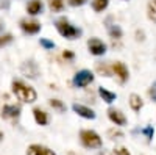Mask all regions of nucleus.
I'll use <instances>...</instances> for the list:
<instances>
[{
    "instance_id": "nucleus-1",
    "label": "nucleus",
    "mask_w": 156,
    "mask_h": 155,
    "mask_svg": "<svg viewBox=\"0 0 156 155\" xmlns=\"http://www.w3.org/2000/svg\"><path fill=\"white\" fill-rule=\"evenodd\" d=\"M11 91L16 96V99H19L22 103H33L37 99L36 89L20 79H14L11 82Z\"/></svg>"
},
{
    "instance_id": "nucleus-2",
    "label": "nucleus",
    "mask_w": 156,
    "mask_h": 155,
    "mask_svg": "<svg viewBox=\"0 0 156 155\" xmlns=\"http://www.w3.org/2000/svg\"><path fill=\"white\" fill-rule=\"evenodd\" d=\"M55 28L64 39H67V41H75L83 35V30L80 27H76L75 24H72L66 16H61L55 20Z\"/></svg>"
},
{
    "instance_id": "nucleus-3",
    "label": "nucleus",
    "mask_w": 156,
    "mask_h": 155,
    "mask_svg": "<svg viewBox=\"0 0 156 155\" xmlns=\"http://www.w3.org/2000/svg\"><path fill=\"white\" fill-rule=\"evenodd\" d=\"M80 141L81 144L86 149H101L103 147V139L101 136L95 132V130H90V128H84V130L80 132Z\"/></svg>"
},
{
    "instance_id": "nucleus-4",
    "label": "nucleus",
    "mask_w": 156,
    "mask_h": 155,
    "mask_svg": "<svg viewBox=\"0 0 156 155\" xmlns=\"http://www.w3.org/2000/svg\"><path fill=\"white\" fill-rule=\"evenodd\" d=\"M95 80V74L90 69H80L78 72L73 74L72 77V85L75 88H86L89 85H92Z\"/></svg>"
},
{
    "instance_id": "nucleus-5",
    "label": "nucleus",
    "mask_w": 156,
    "mask_h": 155,
    "mask_svg": "<svg viewBox=\"0 0 156 155\" xmlns=\"http://www.w3.org/2000/svg\"><path fill=\"white\" fill-rule=\"evenodd\" d=\"M86 46H87L89 54L92 55V57H103L108 52V44L105 41H101L100 38H97V36L89 38Z\"/></svg>"
},
{
    "instance_id": "nucleus-6",
    "label": "nucleus",
    "mask_w": 156,
    "mask_h": 155,
    "mask_svg": "<svg viewBox=\"0 0 156 155\" xmlns=\"http://www.w3.org/2000/svg\"><path fill=\"white\" fill-rule=\"evenodd\" d=\"M19 27L22 30V33L28 35V36H33V35H37L41 33L42 30V24L39 22L37 19H28V17H23L19 20Z\"/></svg>"
},
{
    "instance_id": "nucleus-7",
    "label": "nucleus",
    "mask_w": 156,
    "mask_h": 155,
    "mask_svg": "<svg viewBox=\"0 0 156 155\" xmlns=\"http://www.w3.org/2000/svg\"><path fill=\"white\" fill-rule=\"evenodd\" d=\"M111 64H112V75L119 80V83L122 85L126 83L129 80V71L126 68V64L123 61H114Z\"/></svg>"
},
{
    "instance_id": "nucleus-8",
    "label": "nucleus",
    "mask_w": 156,
    "mask_h": 155,
    "mask_svg": "<svg viewBox=\"0 0 156 155\" xmlns=\"http://www.w3.org/2000/svg\"><path fill=\"white\" fill-rule=\"evenodd\" d=\"M106 113H108V119H109L115 127H123V125L128 124V119H126V116H125V113H123L122 110L114 108V107H109Z\"/></svg>"
},
{
    "instance_id": "nucleus-9",
    "label": "nucleus",
    "mask_w": 156,
    "mask_h": 155,
    "mask_svg": "<svg viewBox=\"0 0 156 155\" xmlns=\"http://www.w3.org/2000/svg\"><path fill=\"white\" fill-rule=\"evenodd\" d=\"M72 110H73V113H76L78 116H80V118L87 119V121H94L97 118L95 111L87 105H83V103H76V102L72 103Z\"/></svg>"
},
{
    "instance_id": "nucleus-10",
    "label": "nucleus",
    "mask_w": 156,
    "mask_h": 155,
    "mask_svg": "<svg viewBox=\"0 0 156 155\" xmlns=\"http://www.w3.org/2000/svg\"><path fill=\"white\" fill-rule=\"evenodd\" d=\"M20 107L16 103H6L2 108V118L3 119H9V121H17L20 118Z\"/></svg>"
},
{
    "instance_id": "nucleus-11",
    "label": "nucleus",
    "mask_w": 156,
    "mask_h": 155,
    "mask_svg": "<svg viewBox=\"0 0 156 155\" xmlns=\"http://www.w3.org/2000/svg\"><path fill=\"white\" fill-rule=\"evenodd\" d=\"M20 71L25 77H28V79L34 80L37 79V75H39V66L33 61V60H28V61H25L22 66H20Z\"/></svg>"
},
{
    "instance_id": "nucleus-12",
    "label": "nucleus",
    "mask_w": 156,
    "mask_h": 155,
    "mask_svg": "<svg viewBox=\"0 0 156 155\" xmlns=\"http://www.w3.org/2000/svg\"><path fill=\"white\" fill-rule=\"evenodd\" d=\"M44 2L42 0H30V2L27 3V13H28V16L31 17H36L39 14H42V11H44Z\"/></svg>"
},
{
    "instance_id": "nucleus-13",
    "label": "nucleus",
    "mask_w": 156,
    "mask_h": 155,
    "mask_svg": "<svg viewBox=\"0 0 156 155\" xmlns=\"http://www.w3.org/2000/svg\"><path fill=\"white\" fill-rule=\"evenodd\" d=\"M27 155H56L51 149L42 144H31L27 149Z\"/></svg>"
},
{
    "instance_id": "nucleus-14",
    "label": "nucleus",
    "mask_w": 156,
    "mask_h": 155,
    "mask_svg": "<svg viewBox=\"0 0 156 155\" xmlns=\"http://www.w3.org/2000/svg\"><path fill=\"white\" fill-rule=\"evenodd\" d=\"M95 72L101 77H106V79H109V77H114L112 75V64L111 63H105V61H97L95 63Z\"/></svg>"
},
{
    "instance_id": "nucleus-15",
    "label": "nucleus",
    "mask_w": 156,
    "mask_h": 155,
    "mask_svg": "<svg viewBox=\"0 0 156 155\" xmlns=\"http://www.w3.org/2000/svg\"><path fill=\"white\" fill-rule=\"evenodd\" d=\"M106 30H108V35H109V38L112 41H120L122 38H123V30H122V27L119 24H115V22H112V24H108L106 25Z\"/></svg>"
},
{
    "instance_id": "nucleus-16",
    "label": "nucleus",
    "mask_w": 156,
    "mask_h": 155,
    "mask_svg": "<svg viewBox=\"0 0 156 155\" xmlns=\"http://www.w3.org/2000/svg\"><path fill=\"white\" fill-rule=\"evenodd\" d=\"M33 118H34V122L37 125H47L48 124V113L45 110H42L41 107H34L33 108Z\"/></svg>"
},
{
    "instance_id": "nucleus-17",
    "label": "nucleus",
    "mask_w": 156,
    "mask_h": 155,
    "mask_svg": "<svg viewBox=\"0 0 156 155\" xmlns=\"http://www.w3.org/2000/svg\"><path fill=\"white\" fill-rule=\"evenodd\" d=\"M128 105L129 108H131L133 111H140L142 108H144V99H142L137 93H131L128 97Z\"/></svg>"
},
{
    "instance_id": "nucleus-18",
    "label": "nucleus",
    "mask_w": 156,
    "mask_h": 155,
    "mask_svg": "<svg viewBox=\"0 0 156 155\" xmlns=\"http://www.w3.org/2000/svg\"><path fill=\"white\" fill-rule=\"evenodd\" d=\"M97 93H98L100 99H101L103 102H105V103H108V105H111V103H114V102H115V99H117V94H115V93L109 91V89L103 88V86H98Z\"/></svg>"
},
{
    "instance_id": "nucleus-19",
    "label": "nucleus",
    "mask_w": 156,
    "mask_h": 155,
    "mask_svg": "<svg viewBox=\"0 0 156 155\" xmlns=\"http://www.w3.org/2000/svg\"><path fill=\"white\" fill-rule=\"evenodd\" d=\"M47 6L51 13H62L66 9V2L64 0H47Z\"/></svg>"
},
{
    "instance_id": "nucleus-20",
    "label": "nucleus",
    "mask_w": 156,
    "mask_h": 155,
    "mask_svg": "<svg viewBox=\"0 0 156 155\" xmlns=\"http://www.w3.org/2000/svg\"><path fill=\"white\" fill-rule=\"evenodd\" d=\"M109 6V0H90V8L95 13H105Z\"/></svg>"
},
{
    "instance_id": "nucleus-21",
    "label": "nucleus",
    "mask_w": 156,
    "mask_h": 155,
    "mask_svg": "<svg viewBox=\"0 0 156 155\" xmlns=\"http://www.w3.org/2000/svg\"><path fill=\"white\" fill-rule=\"evenodd\" d=\"M145 13H147V19L150 22L156 24V0H150V2L147 3Z\"/></svg>"
},
{
    "instance_id": "nucleus-22",
    "label": "nucleus",
    "mask_w": 156,
    "mask_h": 155,
    "mask_svg": "<svg viewBox=\"0 0 156 155\" xmlns=\"http://www.w3.org/2000/svg\"><path fill=\"white\" fill-rule=\"evenodd\" d=\"M48 105L58 113H66V110H67L66 103H64L62 100H59V99H48Z\"/></svg>"
},
{
    "instance_id": "nucleus-23",
    "label": "nucleus",
    "mask_w": 156,
    "mask_h": 155,
    "mask_svg": "<svg viewBox=\"0 0 156 155\" xmlns=\"http://www.w3.org/2000/svg\"><path fill=\"white\" fill-rule=\"evenodd\" d=\"M12 41H14V36H12L11 33H3V35H0V49L9 46Z\"/></svg>"
},
{
    "instance_id": "nucleus-24",
    "label": "nucleus",
    "mask_w": 156,
    "mask_h": 155,
    "mask_svg": "<svg viewBox=\"0 0 156 155\" xmlns=\"http://www.w3.org/2000/svg\"><path fill=\"white\" fill-rule=\"evenodd\" d=\"M39 44H41V47L44 50H53L56 47V44L51 39H48V38H41V39H39Z\"/></svg>"
},
{
    "instance_id": "nucleus-25",
    "label": "nucleus",
    "mask_w": 156,
    "mask_h": 155,
    "mask_svg": "<svg viewBox=\"0 0 156 155\" xmlns=\"http://www.w3.org/2000/svg\"><path fill=\"white\" fill-rule=\"evenodd\" d=\"M108 136L111 139H120V138H123V132L119 127H114V128H109L108 130Z\"/></svg>"
},
{
    "instance_id": "nucleus-26",
    "label": "nucleus",
    "mask_w": 156,
    "mask_h": 155,
    "mask_svg": "<svg viewBox=\"0 0 156 155\" xmlns=\"http://www.w3.org/2000/svg\"><path fill=\"white\" fill-rule=\"evenodd\" d=\"M142 135H144L148 141H151V138L154 136V128L151 127V125H147V127H144V128H142Z\"/></svg>"
},
{
    "instance_id": "nucleus-27",
    "label": "nucleus",
    "mask_w": 156,
    "mask_h": 155,
    "mask_svg": "<svg viewBox=\"0 0 156 155\" xmlns=\"http://www.w3.org/2000/svg\"><path fill=\"white\" fill-rule=\"evenodd\" d=\"M62 60L66 61V63H72L75 60V54L72 50H64L62 52Z\"/></svg>"
},
{
    "instance_id": "nucleus-28",
    "label": "nucleus",
    "mask_w": 156,
    "mask_h": 155,
    "mask_svg": "<svg viewBox=\"0 0 156 155\" xmlns=\"http://www.w3.org/2000/svg\"><path fill=\"white\" fill-rule=\"evenodd\" d=\"M67 2V5L69 6H73V8H78V6H83V5H86L89 0H66Z\"/></svg>"
},
{
    "instance_id": "nucleus-29",
    "label": "nucleus",
    "mask_w": 156,
    "mask_h": 155,
    "mask_svg": "<svg viewBox=\"0 0 156 155\" xmlns=\"http://www.w3.org/2000/svg\"><path fill=\"white\" fill-rule=\"evenodd\" d=\"M148 97L153 100V102H156V80L150 85V88H148Z\"/></svg>"
},
{
    "instance_id": "nucleus-30",
    "label": "nucleus",
    "mask_w": 156,
    "mask_h": 155,
    "mask_svg": "<svg viewBox=\"0 0 156 155\" xmlns=\"http://www.w3.org/2000/svg\"><path fill=\"white\" fill-rule=\"evenodd\" d=\"M112 153L114 155H131V152H129L126 147H115L112 150Z\"/></svg>"
},
{
    "instance_id": "nucleus-31",
    "label": "nucleus",
    "mask_w": 156,
    "mask_h": 155,
    "mask_svg": "<svg viewBox=\"0 0 156 155\" xmlns=\"http://www.w3.org/2000/svg\"><path fill=\"white\" fill-rule=\"evenodd\" d=\"M136 41H145V33L142 30H136Z\"/></svg>"
},
{
    "instance_id": "nucleus-32",
    "label": "nucleus",
    "mask_w": 156,
    "mask_h": 155,
    "mask_svg": "<svg viewBox=\"0 0 156 155\" xmlns=\"http://www.w3.org/2000/svg\"><path fill=\"white\" fill-rule=\"evenodd\" d=\"M2 138H3V133H2V132H0V139H2Z\"/></svg>"
},
{
    "instance_id": "nucleus-33",
    "label": "nucleus",
    "mask_w": 156,
    "mask_h": 155,
    "mask_svg": "<svg viewBox=\"0 0 156 155\" xmlns=\"http://www.w3.org/2000/svg\"><path fill=\"white\" fill-rule=\"evenodd\" d=\"M0 30H2V22H0Z\"/></svg>"
},
{
    "instance_id": "nucleus-34",
    "label": "nucleus",
    "mask_w": 156,
    "mask_h": 155,
    "mask_svg": "<svg viewBox=\"0 0 156 155\" xmlns=\"http://www.w3.org/2000/svg\"><path fill=\"white\" fill-rule=\"evenodd\" d=\"M154 60H156V50H154Z\"/></svg>"
},
{
    "instance_id": "nucleus-35",
    "label": "nucleus",
    "mask_w": 156,
    "mask_h": 155,
    "mask_svg": "<svg viewBox=\"0 0 156 155\" xmlns=\"http://www.w3.org/2000/svg\"><path fill=\"white\" fill-rule=\"evenodd\" d=\"M123 2H128V0H123Z\"/></svg>"
}]
</instances>
